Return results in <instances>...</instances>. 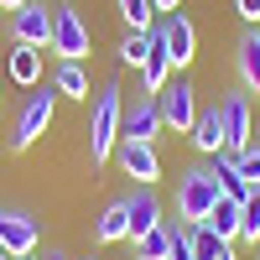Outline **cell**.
Instances as JSON below:
<instances>
[{"label": "cell", "instance_id": "cell-25", "mask_svg": "<svg viewBox=\"0 0 260 260\" xmlns=\"http://www.w3.org/2000/svg\"><path fill=\"white\" fill-rule=\"evenodd\" d=\"M146 52H151V31H125L120 37V62L125 68H141Z\"/></svg>", "mask_w": 260, "mask_h": 260}, {"label": "cell", "instance_id": "cell-1", "mask_svg": "<svg viewBox=\"0 0 260 260\" xmlns=\"http://www.w3.org/2000/svg\"><path fill=\"white\" fill-rule=\"evenodd\" d=\"M120 120H125V94H120V83H104L94 94V115H89V156H94V167L115 156Z\"/></svg>", "mask_w": 260, "mask_h": 260}, {"label": "cell", "instance_id": "cell-16", "mask_svg": "<svg viewBox=\"0 0 260 260\" xmlns=\"http://www.w3.org/2000/svg\"><path fill=\"white\" fill-rule=\"evenodd\" d=\"M234 68H240L245 94H260V37H255V26L240 37V47H234Z\"/></svg>", "mask_w": 260, "mask_h": 260}, {"label": "cell", "instance_id": "cell-14", "mask_svg": "<svg viewBox=\"0 0 260 260\" xmlns=\"http://www.w3.org/2000/svg\"><path fill=\"white\" fill-rule=\"evenodd\" d=\"M208 177L213 182H219V192H224V198H234V203H245L250 198V182L240 177V167H234V156H229V151H219V156H208Z\"/></svg>", "mask_w": 260, "mask_h": 260}, {"label": "cell", "instance_id": "cell-3", "mask_svg": "<svg viewBox=\"0 0 260 260\" xmlns=\"http://www.w3.org/2000/svg\"><path fill=\"white\" fill-rule=\"evenodd\" d=\"M156 110H161V125H167V130H177V136H187L203 104H198V89H192V83H187V78L177 73V78H172L167 89L156 94Z\"/></svg>", "mask_w": 260, "mask_h": 260}, {"label": "cell", "instance_id": "cell-6", "mask_svg": "<svg viewBox=\"0 0 260 260\" xmlns=\"http://www.w3.org/2000/svg\"><path fill=\"white\" fill-rule=\"evenodd\" d=\"M89 21H83L68 0H62V6H52V52H62L68 62H78L83 52H89Z\"/></svg>", "mask_w": 260, "mask_h": 260}, {"label": "cell", "instance_id": "cell-30", "mask_svg": "<svg viewBox=\"0 0 260 260\" xmlns=\"http://www.w3.org/2000/svg\"><path fill=\"white\" fill-rule=\"evenodd\" d=\"M21 6H26V0H0V11H21Z\"/></svg>", "mask_w": 260, "mask_h": 260}, {"label": "cell", "instance_id": "cell-4", "mask_svg": "<svg viewBox=\"0 0 260 260\" xmlns=\"http://www.w3.org/2000/svg\"><path fill=\"white\" fill-rule=\"evenodd\" d=\"M161 37V47H167V57H172V68H187L192 57H198V26L182 16V11H167V16H156V26H151Z\"/></svg>", "mask_w": 260, "mask_h": 260}, {"label": "cell", "instance_id": "cell-15", "mask_svg": "<svg viewBox=\"0 0 260 260\" xmlns=\"http://www.w3.org/2000/svg\"><path fill=\"white\" fill-rule=\"evenodd\" d=\"M172 57H167V47H161V37L151 31V52H146V62H141V83H146V94H161L167 83H172Z\"/></svg>", "mask_w": 260, "mask_h": 260}, {"label": "cell", "instance_id": "cell-10", "mask_svg": "<svg viewBox=\"0 0 260 260\" xmlns=\"http://www.w3.org/2000/svg\"><path fill=\"white\" fill-rule=\"evenodd\" d=\"M115 161H120L125 177H136L141 187H151V182L161 177V156H156V146H151V141H120V146H115Z\"/></svg>", "mask_w": 260, "mask_h": 260}, {"label": "cell", "instance_id": "cell-23", "mask_svg": "<svg viewBox=\"0 0 260 260\" xmlns=\"http://www.w3.org/2000/svg\"><path fill=\"white\" fill-rule=\"evenodd\" d=\"M120 16H125L130 31H151L156 26V6H151V0H120Z\"/></svg>", "mask_w": 260, "mask_h": 260}, {"label": "cell", "instance_id": "cell-33", "mask_svg": "<svg viewBox=\"0 0 260 260\" xmlns=\"http://www.w3.org/2000/svg\"><path fill=\"white\" fill-rule=\"evenodd\" d=\"M21 260H31V255H21Z\"/></svg>", "mask_w": 260, "mask_h": 260}, {"label": "cell", "instance_id": "cell-20", "mask_svg": "<svg viewBox=\"0 0 260 260\" xmlns=\"http://www.w3.org/2000/svg\"><path fill=\"white\" fill-rule=\"evenodd\" d=\"M203 229H213L219 240H240V203H234V198H219L213 213L203 219Z\"/></svg>", "mask_w": 260, "mask_h": 260}, {"label": "cell", "instance_id": "cell-27", "mask_svg": "<svg viewBox=\"0 0 260 260\" xmlns=\"http://www.w3.org/2000/svg\"><path fill=\"white\" fill-rule=\"evenodd\" d=\"M167 260H198V255H192V240H187V229L177 224V234H172V255Z\"/></svg>", "mask_w": 260, "mask_h": 260}, {"label": "cell", "instance_id": "cell-26", "mask_svg": "<svg viewBox=\"0 0 260 260\" xmlns=\"http://www.w3.org/2000/svg\"><path fill=\"white\" fill-rule=\"evenodd\" d=\"M234 167H240V177H245L250 187H260V141H255V146H245L240 156H234Z\"/></svg>", "mask_w": 260, "mask_h": 260}, {"label": "cell", "instance_id": "cell-22", "mask_svg": "<svg viewBox=\"0 0 260 260\" xmlns=\"http://www.w3.org/2000/svg\"><path fill=\"white\" fill-rule=\"evenodd\" d=\"M172 234H177L172 224H156L146 240H136V260H167L172 255Z\"/></svg>", "mask_w": 260, "mask_h": 260}, {"label": "cell", "instance_id": "cell-32", "mask_svg": "<svg viewBox=\"0 0 260 260\" xmlns=\"http://www.w3.org/2000/svg\"><path fill=\"white\" fill-rule=\"evenodd\" d=\"M0 260H11V255H6V250H0Z\"/></svg>", "mask_w": 260, "mask_h": 260}, {"label": "cell", "instance_id": "cell-12", "mask_svg": "<svg viewBox=\"0 0 260 260\" xmlns=\"http://www.w3.org/2000/svg\"><path fill=\"white\" fill-rule=\"evenodd\" d=\"M125 213H130V245L146 240L156 224H167V219H161V198H156L151 187H136V192H130V198H125Z\"/></svg>", "mask_w": 260, "mask_h": 260}, {"label": "cell", "instance_id": "cell-17", "mask_svg": "<svg viewBox=\"0 0 260 260\" xmlns=\"http://www.w3.org/2000/svg\"><path fill=\"white\" fill-rule=\"evenodd\" d=\"M94 240H99V245H120V240H130V213H125V198H115V203L94 219Z\"/></svg>", "mask_w": 260, "mask_h": 260}, {"label": "cell", "instance_id": "cell-18", "mask_svg": "<svg viewBox=\"0 0 260 260\" xmlns=\"http://www.w3.org/2000/svg\"><path fill=\"white\" fill-rule=\"evenodd\" d=\"M11 83H21V89H37L42 83V47L11 42Z\"/></svg>", "mask_w": 260, "mask_h": 260}, {"label": "cell", "instance_id": "cell-19", "mask_svg": "<svg viewBox=\"0 0 260 260\" xmlns=\"http://www.w3.org/2000/svg\"><path fill=\"white\" fill-rule=\"evenodd\" d=\"M182 229H187L192 255H198V260H240V255H234V240H219V234L203 229V224H182Z\"/></svg>", "mask_w": 260, "mask_h": 260}, {"label": "cell", "instance_id": "cell-24", "mask_svg": "<svg viewBox=\"0 0 260 260\" xmlns=\"http://www.w3.org/2000/svg\"><path fill=\"white\" fill-rule=\"evenodd\" d=\"M240 240L245 245H260V187L240 203Z\"/></svg>", "mask_w": 260, "mask_h": 260}, {"label": "cell", "instance_id": "cell-31", "mask_svg": "<svg viewBox=\"0 0 260 260\" xmlns=\"http://www.w3.org/2000/svg\"><path fill=\"white\" fill-rule=\"evenodd\" d=\"M47 260H68V255H57V250H52V255H47Z\"/></svg>", "mask_w": 260, "mask_h": 260}, {"label": "cell", "instance_id": "cell-35", "mask_svg": "<svg viewBox=\"0 0 260 260\" xmlns=\"http://www.w3.org/2000/svg\"><path fill=\"white\" fill-rule=\"evenodd\" d=\"M255 250H260V245H255Z\"/></svg>", "mask_w": 260, "mask_h": 260}, {"label": "cell", "instance_id": "cell-28", "mask_svg": "<svg viewBox=\"0 0 260 260\" xmlns=\"http://www.w3.org/2000/svg\"><path fill=\"white\" fill-rule=\"evenodd\" d=\"M234 11H240L250 26H260V0H234Z\"/></svg>", "mask_w": 260, "mask_h": 260}, {"label": "cell", "instance_id": "cell-2", "mask_svg": "<svg viewBox=\"0 0 260 260\" xmlns=\"http://www.w3.org/2000/svg\"><path fill=\"white\" fill-rule=\"evenodd\" d=\"M219 198H224V192H219V182L208 177V167H192V172L177 177V219L182 224H203Z\"/></svg>", "mask_w": 260, "mask_h": 260}, {"label": "cell", "instance_id": "cell-34", "mask_svg": "<svg viewBox=\"0 0 260 260\" xmlns=\"http://www.w3.org/2000/svg\"><path fill=\"white\" fill-rule=\"evenodd\" d=\"M255 37H260V26H255Z\"/></svg>", "mask_w": 260, "mask_h": 260}, {"label": "cell", "instance_id": "cell-7", "mask_svg": "<svg viewBox=\"0 0 260 260\" xmlns=\"http://www.w3.org/2000/svg\"><path fill=\"white\" fill-rule=\"evenodd\" d=\"M11 42H21V47H52V6L26 0L21 11H11Z\"/></svg>", "mask_w": 260, "mask_h": 260}, {"label": "cell", "instance_id": "cell-11", "mask_svg": "<svg viewBox=\"0 0 260 260\" xmlns=\"http://www.w3.org/2000/svg\"><path fill=\"white\" fill-rule=\"evenodd\" d=\"M156 136H161L156 94H141V99L125 110V120H120V141H151V146H156Z\"/></svg>", "mask_w": 260, "mask_h": 260}, {"label": "cell", "instance_id": "cell-13", "mask_svg": "<svg viewBox=\"0 0 260 260\" xmlns=\"http://www.w3.org/2000/svg\"><path fill=\"white\" fill-rule=\"evenodd\" d=\"M187 141H192V151H203V156H219V151H224V115H219V104L198 110V120H192V130H187Z\"/></svg>", "mask_w": 260, "mask_h": 260}, {"label": "cell", "instance_id": "cell-8", "mask_svg": "<svg viewBox=\"0 0 260 260\" xmlns=\"http://www.w3.org/2000/svg\"><path fill=\"white\" fill-rule=\"evenodd\" d=\"M52 94L57 89H37L26 104H21V115H16V130H11V151H26L42 130L52 125Z\"/></svg>", "mask_w": 260, "mask_h": 260}, {"label": "cell", "instance_id": "cell-29", "mask_svg": "<svg viewBox=\"0 0 260 260\" xmlns=\"http://www.w3.org/2000/svg\"><path fill=\"white\" fill-rule=\"evenodd\" d=\"M151 6H156V16H167V11H177L182 0H151Z\"/></svg>", "mask_w": 260, "mask_h": 260}, {"label": "cell", "instance_id": "cell-21", "mask_svg": "<svg viewBox=\"0 0 260 260\" xmlns=\"http://www.w3.org/2000/svg\"><path fill=\"white\" fill-rule=\"evenodd\" d=\"M52 89H57L62 99H83V94H89V78H83L78 62L62 57V62H57V73H52Z\"/></svg>", "mask_w": 260, "mask_h": 260}, {"label": "cell", "instance_id": "cell-5", "mask_svg": "<svg viewBox=\"0 0 260 260\" xmlns=\"http://www.w3.org/2000/svg\"><path fill=\"white\" fill-rule=\"evenodd\" d=\"M219 115H224V151L240 156L245 146H255V115H250V94L234 89L219 99Z\"/></svg>", "mask_w": 260, "mask_h": 260}, {"label": "cell", "instance_id": "cell-9", "mask_svg": "<svg viewBox=\"0 0 260 260\" xmlns=\"http://www.w3.org/2000/svg\"><path fill=\"white\" fill-rule=\"evenodd\" d=\"M37 219L31 213H21V208H0V250H6L11 260H21V255H31L37 250Z\"/></svg>", "mask_w": 260, "mask_h": 260}]
</instances>
